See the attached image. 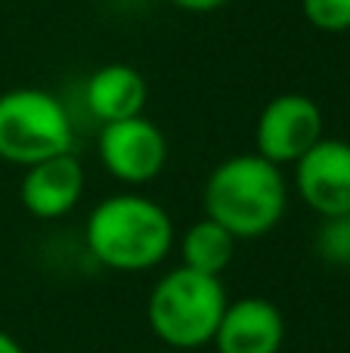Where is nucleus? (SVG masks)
<instances>
[{
	"mask_svg": "<svg viewBox=\"0 0 350 353\" xmlns=\"http://www.w3.org/2000/svg\"><path fill=\"white\" fill-rule=\"evenodd\" d=\"M90 257L115 273H146L165 263L174 248V220L143 192H115L96 201L84 223Z\"/></svg>",
	"mask_w": 350,
	"mask_h": 353,
	"instance_id": "f257e3e1",
	"label": "nucleus"
},
{
	"mask_svg": "<svg viewBox=\"0 0 350 353\" xmlns=\"http://www.w3.org/2000/svg\"><path fill=\"white\" fill-rule=\"evenodd\" d=\"M202 205L205 217L220 223L236 242L260 239L282 223L289 208V180L282 168L258 152H239L223 159L208 174Z\"/></svg>",
	"mask_w": 350,
	"mask_h": 353,
	"instance_id": "f03ea898",
	"label": "nucleus"
},
{
	"mask_svg": "<svg viewBox=\"0 0 350 353\" xmlns=\"http://www.w3.org/2000/svg\"><path fill=\"white\" fill-rule=\"evenodd\" d=\"M227 304L220 276H205L180 263L152 285L146 319L161 344L174 350H198L214 341Z\"/></svg>",
	"mask_w": 350,
	"mask_h": 353,
	"instance_id": "7ed1b4c3",
	"label": "nucleus"
},
{
	"mask_svg": "<svg viewBox=\"0 0 350 353\" xmlns=\"http://www.w3.org/2000/svg\"><path fill=\"white\" fill-rule=\"evenodd\" d=\"M68 152H74V118L56 93L43 87L0 93V161L31 168Z\"/></svg>",
	"mask_w": 350,
	"mask_h": 353,
	"instance_id": "20e7f679",
	"label": "nucleus"
},
{
	"mask_svg": "<svg viewBox=\"0 0 350 353\" xmlns=\"http://www.w3.org/2000/svg\"><path fill=\"white\" fill-rule=\"evenodd\" d=\"M326 137L322 109L304 93H279L260 109L254 124V152L276 168L295 165Z\"/></svg>",
	"mask_w": 350,
	"mask_h": 353,
	"instance_id": "39448f33",
	"label": "nucleus"
},
{
	"mask_svg": "<svg viewBox=\"0 0 350 353\" xmlns=\"http://www.w3.org/2000/svg\"><path fill=\"white\" fill-rule=\"evenodd\" d=\"M96 152L112 180L124 186H146L167 165V137L146 115L124 118L99 128Z\"/></svg>",
	"mask_w": 350,
	"mask_h": 353,
	"instance_id": "423d86ee",
	"label": "nucleus"
},
{
	"mask_svg": "<svg viewBox=\"0 0 350 353\" xmlns=\"http://www.w3.org/2000/svg\"><path fill=\"white\" fill-rule=\"evenodd\" d=\"M295 189L320 220L350 214V143L322 137L295 161Z\"/></svg>",
	"mask_w": 350,
	"mask_h": 353,
	"instance_id": "0eeeda50",
	"label": "nucleus"
},
{
	"mask_svg": "<svg viewBox=\"0 0 350 353\" xmlns=\"http://www.w3.org/2000/svg\"><path fill=\"white\" fill-rule=\"evenodd\" d=\"M84 186L87 176L78 155H56V159L25 168L22 180H19V201L31 217L59 220L78 208V201L84 199Z\"/></svg>",
	"mask_w": 350,
	"mask_h": 353,
	"instance_id": "6e6552de",
	"label": "nucleus"
},
{
	"mask_svg": "<svg viewBox=\"0 0 350 353\" xmlns=\"http://www.w3.org/2000/svg\"><path fill=\"white\" fill-rule=\"evenodd\" d=\"M211 344L217 353H279L285 344V316L267 298L229 301Z\"/></svg>",
	"mask_w": 350,
	"mask_h": 353,
	"instance_id": "1a4fd4ad",
	"label": "nucleus"
},
{
	"mask_svg": "<svg viewBox=\"0 0 350 353\" xmlns=\"http://www.w3.org/2000/svg\"><path fill=\"white\" fill-rule=\"evenodd\" d=\"M149 103V84L127 62L99 65L84 84V105L99 124L143 115Z\"/></svg>",
	"mask_w": 350,
	"mask_h": 353,
	"instance_id": "9d476101",
	"label": "nucleus"
},
{
	"mask_svg": "<svg viewBox=\"0 0 350 353\" xmlns=\"http://www.w3.org/2000/svg\"><path fill=\"white\" fill-rule=\"evenodd\" d=\"M233 254H236V239L220 223H214L208 217L186 226L183 239H180L183 267L205 273V276H220L233 263Z\"/></svg>",
	"mask_w": 350,
	"mask_h": 353,
	"instance_id": "9b49d317",
	"label": "nucleus"
},
{
	"mask_svg": "<svg viewBox=\"0 0 350 353\" xmlns=\"http://www.w3.org/2000/svg\"><path fill=\"white\" fill-rule=\"evenodd\" d=\"M313 251L329 267H350V214L320 220L313 236Z\"/></svg>",
	"mask_w": 350,
	"mask_h": 353,
	"instance_id": "f8f14e48",
	"label": "nucleus"
},
{
	"mask_svg": "<svg viewBox=\"0 0 350 353\" xmlns=\"http://www.w3.org/2000/svg\"><path fill=\"white\" fill-rule=\"evenodd\" d=\"M301 12L316 31L326 34L350 31V0H301Z\"/></svg>",
	"mask_w": 350,
	"mask_h": 353,
	"instance_id": "ddd939ff",
	"label": "nucleus"
},
{
	"mask_svg": "<svg viewBox=\"0 0 350 353\" xmlns=\"http://www.w3.org/2000/svg\"><path fill=\"white\" fill-rule=\"evenodd\" d=\"M171 6H177V10H183V12H217V10H223L227 3H233V0H167Z\"/></svg>",
	"mask_w": 350,
	"mask_h": 353,
	"instance_id": "4468645a",
	"label": "nucleus"
},
{
	"mask_svg": "<svg viewBox=\"0 0 350 353\" xmlns=\"http://www.w3.org/2000/svg\"><path fill=\"white\" fill-rule=\"evenodd\" d=\"M0 353H25V350H22V344L10 335V332L0 329Z\"/></svg>",
	"mask_w": 350,
	"mask_h": 353,
	"instance_id": "2eb2a0df",
	"label": "nucleus"
}]
</instances>
